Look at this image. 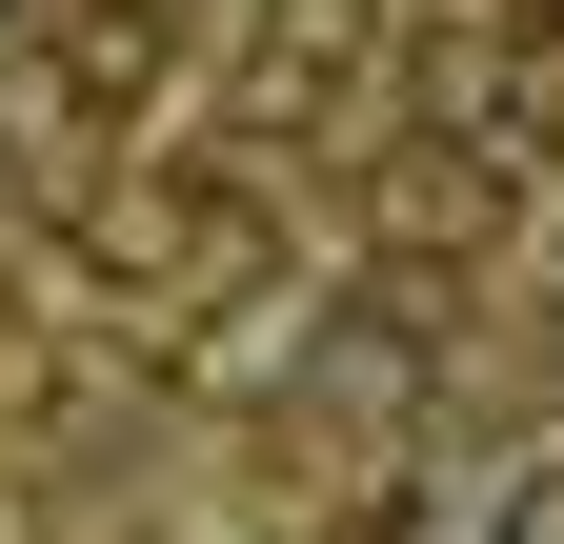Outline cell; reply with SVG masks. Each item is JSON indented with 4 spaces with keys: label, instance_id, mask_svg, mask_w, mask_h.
Returning a JSON list of instances; mask_svg holds the SVG:
<instances>
[{
    "label": "cell",
    "instance_id": "cell-2",
    "mask_svg": "<svg viewBox=\"0 0 564 544\" xmlns=\"http://www.w3.org/2000/svg\"><path fill=\"white\" fill-rule=\"evenodd\" d=\"M505 544H564V464H544V485H524V504H505Z\"/></svg>",
    "mask_w": 564,
    "mask_h": 544
},
{
    "label": "cell",
    "instance_id": "cell-3",
    "mask_svg": "<svg viewBox=\"0 0 564 544\" xmlns=\"http://www.w3.org/2000/svg\"><path fill=\"white\" fill-rule=\"evenodd\" d=\"M524 21H564V0H524Z\"/></svg>",
    "mask_w": 564,
    "mask_h": 544
},
{
    "label": "cell",
    "instance_id": "cell-1",
    "mask_svg": "<svg viewBox=\"0 0 564 544\" xmlns=\"http://www.w3.org/2000/svg\"><path fill=\"white\" fill-rule=\"evenodd\" d=\"M505 162H564V21L505 41Z\"/></svg>",
    "mask_w": 564,
    "mask_h": 544
}]
</instances>
